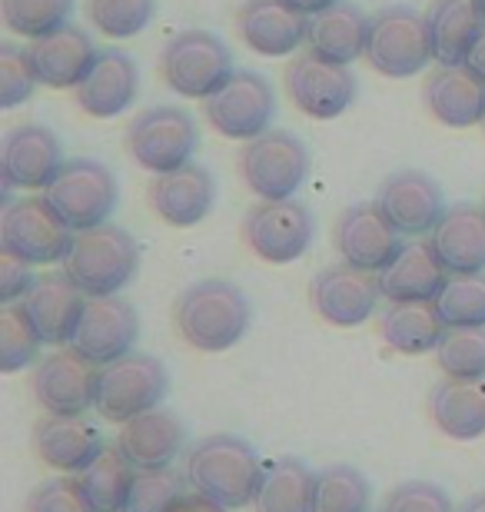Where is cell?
I'll list each match as a JSON object with an SVG mask.
<instances>
[{
	"mask_svg": "<svg viewBox=\"0 0 485 512\" xmlns=\"http://www.w3.org/2000/svg\"><path fill=\"white\" fill-rule=\"evenodd\" d=\"M180 336L200 353H226L250 330L253 310L246 293L230 280H200L173 306Z\"/></svg>",
	"mask_w": 485,
	"mask_h": 512,
	"instance_id": "cell-1",
	"label": "cell"
},
{
	"mask_svg": "<svg viewBox=\"0 0 485 512\" xmlns=\"http://www.w3.org/2000/svg\"><path fill=\"white\" fill-rule=\"evenodd\" d=\"M187 479L196 496L213 499L223 509H243L253 506L263 479V463L246 439L213 433L187 453Z\"/></svg>",
	"mask_w": 485,
	"mask_h": 512,
	"instance_id": "cell-2",
	"label": "cell"
},
{
	"mask_svg": "<svg viewBox=\"0 0 485 512\" xmlns=\"http://www.w3.org/2000/svg\"><path fill=\"white\" fill-rule=\"evenodd\" d=\"M140 270V247L117 223L77 233L64 260V273L80 286L84 296H120Z\"/></svg>",
	"mask_w": 485,
	"mask_h": 512,
	"instance_id": "cell-3",
	"label": "cell"
},
{
	"mask_svg": "<svg viewBox=\"0 0 485 512\" xmlns=\"http://www.w3.org/2000/svg\"><path fill=\"white\" fill-rule=\"evenodd\" d=\"M160 74L173 94L187 100H210L236 74L230 47L210 30H180L160 54Z\"/></svg>",
	"mask_w": 485,
	"mask_h": 512,
	"instance_id": "cell-4",
	"label": "cell"
},
{
	"mask_svg": "<svg viewBox=\"0 0 485 512\" xmlns=\"http://www.w3.org/2000/svg\"><path fill=\"white\" fill-rule=\"evenodd\" d=\"M77 233L60 220L47 197L7 200L0 213V250L30 266L64 263Z\"/></svg>",
	"mask_w": 485,
	"mask_h": 512,
	"instance_id": "cell-5",
	"label": "cell"
},
{
	"mask_svg": "<svg viewBox=\"0 0 485 512\" xmlns=\"http://www.w3.org/2000/svg\"><path fill=\"white\" fill-rule=\"evenodd\" d=\"M170 393V373L157 356L127 353L123 360L100 366L97 380V413L107 423H130L160 403Z\"/></svg>",
	"mask_w": 485,
	"mask_h": 512,
	"instance_id": "cell-6",
	"label": "cell"
},
{
	"mask_svg": "<svg viewBox=\"0 0 485 512\" xmlns=\"http://www.w3.org/2000/svg\"><path fill=\"white\" fill-rule=\"evenodd\" d=\"M366 64L389 80L416 77L432 64V37L426 14L412 7H386L369 20Z\"/></svg>",
	"mask_w": 485,
	"mask_h": 512,
	"instance_id": "cell-7",
	"label": "cell"
},
{
	"mask_svg": "<svg viewBox=\"0 0 485 512\" xmlns=\"http://www.w3.org/2000/svg\"><path fill=\"white\" fill-rule=\"evenodd\" d=\"M44 197L70 230L84 233L110 223L113 210H117L120 190H117V177L100 160L77 157L60 167L54 183L44 190Z\"/></svg>",
	"mask_w": 485,
	"mask_h": 512,
	"instance_id": "cell-8",
	"label": "cell"
},
{
	"mask_svg": "<svg viewBox=\"0 0 485 512\" xmlns=\"http://www.w3.org/2000/svg\"><path fill=\"white\" fill-rule=\"evenodd\" d=\"M196 147H200L196 120L180 107H150L127 127V153L153 177L193 163Z\"/></svg>",
	"mask_w": 485,
	"mask_h": 512,
	"instance_id": "cell-9",
	"label": "cell"
},
{
	"mask_svg": "<svg viewBox=\"0 0 485 512\" xmlns=\"http://www.w3.org/2000/svg\"><path fill=\"white\" fill-rule=\"evenodd\" d=\"M240 177L260 200H293L309 177L306 143L290 130H266L263 137L243 143Z\"/></svg>",
	"mask_w": 485,
	"mask_h": 512,
	"instance_id": "cell-10",
	"label": "cell"
},
{
	"mask_svg": "<svg viewBox=\"0 0 485 512\" xmlns=\"http://www.w3.org/2000/svg\"><path fill=\"white\" fill-rule=\"evenodd\" d=\"M203 117L220 137L250 143L270 130L276 117V94L266 77L253 70H236L220 94L203 100Z\"/></svg>",
	"mask_w": 485,
	"mask_h": 512,
	"instance_id": "cell-11",
	"label": "cell"
},
{
	"mask_svg": "<svg viewBox=\"0 0 485 512\" xmlns=\"http://www.w3.org/2000/svg\"><path fill=\"white\" fill-rule=\"evenodd\" d=\"M283 84L299 114L313 120H336L353 107L359 80L353 67L333 64V60H323L306 50L286 64Z\"/></svg>",
	"mask_w": 485,
	"mask_h": 512,
	"instance_id": "cell-12",
	"label": "cell"
},
{
	"mask_svg": "<svg viewBox=\"0 0 485 512\" xmlns=\"http://www.w3.org/2000/svg\"><path fill=\"white\" fill-rule=\"evenodd\" d=\"M243 240L263 263H293L313 243V213L299 200H260L243 220Z\"/></svg>",
	"mask_w": 485,
	"mask_h": 512,
	"instance_id": "cell-13",
	"label": "cell"
},
{
	"mask_svg": "<svg viewBox=\"0 0 485 512\" xmlns=\"http://www.w3.org/2000/svg\"><path fill=\"white\" fill-rule=\"evenodd\" d=\"M379 300H383V286H379V273L356 270L349 263L326 266L309 283V303L319 313V320L339 330H353L363 326L369 316L376 313Z\"/></svg>",
	"mask_w": 485,
	"mask_h": 512,
	"instance_id": "cell-14",
	"label": "cell"
},
{
	"mask_svg": "<svg viewBox=\"0 0 485 512\" xmlns=\"http://www.w3.org/2000/svg\"><path fill=\"white\" fill-rule=\"evenodd\" d=\"M64 150L54 130L40 124L10 127L0 143V187L10 190H47L64 167Z\"/></svg>",
	"mask_w": 485,
	"mask_h": 512,
	"instance_id": "cell-15",
	"label": "cell"
},
{
	"mask_svg": "<svg viewBox=\"0 0 485 512\" xmlns=\"http://www.w3.org/2000/svg\"><path fill=\"white\" fill-rule=\"evenodd\" d=\"M100 366L84 360L74 346H60L34 370V396L47 416H84L97 406Z\"/></svg>",
	"mask_w": 485,
	"mask_h": 512,
	"instance_id": "cell-16",
	"label": "cell"
},
{
	"mask_svg": "<svg viewBox=\"0 0 485 512\" xmlns=\"http://www.w3.org/2000/svg\"><path fill=\"white\" fill-rule=\"evenodd\" d=\"M140 336V316L130 300L123 296H94L84 306L80 326L70 346L97 366H110L133 353V343Z\"/></svg>",
	"mask_w": 485,
	"mask_h": 512,
	"instance_id": "cell-17",
	"label": "cell"
},
{
	"mask_svg": "<svg viewBox=\"0 0 485 512\" xmlns=\"http://www.w3.org/2000/svg\"><path fill=\"white\" fill-rule=\"evenodd\" d=\"M336 250L343 263L366 273H383L402 253V233L386 220L379 203H356L336 220Z\"/></svg>",
	"mask_w": 485,
	"mask_h": 512,
	"instance_id": "cell-18",
	"label": "cell"
},
{
	"mask_svg": "<svg viewBox=\"0 0 485 512\" xmlns=\"http://www.w3.org/2000/svg\"><path fill=\"white\" fill-rule=\"evenodd\" d=\"M379 210L396 227L402 237H426L439 227L446 213V197L442 187L422 170H399L379 187L376 193Z\"/></svg>",
	"mask_w": 485,
	"mask_h": 512,
	"instance_id": "cell-19",
	"label": "cell"
},
{
	"mask_svg": "<svg viewBox=\"0 0 485 512\" xmlns=\"http://www.w3.org/2000/svg\"><path fill=\"white\" fill-rule=\"evenodd\" d=\"M216 203V183L213 173L200 167V163H187V167L153 177L150 183V207L153 213L173 230H190L196 223L210 217Z\"/></svg>",
	"mask_w": 485,
	"mask_h": 512,
	"instance_id": "cell-20",
	"label": "cell"
},
{
	"mask_svg": "<svg viewBox=\"0 0 485 512\" xmlns=\"http://www.w3.org/2000/svg\"><path fill=\"white\" fill-rule=\"evenodd\" d=\"M309 17L286 0H246L236 14L243 44L260 57H293L306 44Z\"/></svg>",
	"mask_w": 485,
	"mask_h": 512,
	"instance_id": "cell-21",
	"label": "cell"
},
{
	"mask_svg": "<svg viewBox=\"0 0 485 512\" xmlns=\"http://www.w3.org/2000/svg\"><path fill=\"white\" fill-rule=\"evenodd\" d=\"M34 449L50 469L80 476L107 453V439L84 416H44L34 426Z\"/></svg>",
	"mask_w": 485,
	"mask_h": 512,
	"instance_id": "cell-22",
	"label": "cell"
},
{
	"mask_svg": "<svg viewBox=\"0 0 485 512\" xmlns=\"http://www.w3.org/2000/svg\"><path fill=\"white\" fill-rule=\"evenodd\" d=\"M140 74L130 54L123 50H103L90 74L74 87L77 107L94 120H113L127 114L137 100Z\"/></svg>",
	"mask_w": 485,
	"mask_h": 512,
	"instance_id": "cell-23",
	"label": "cell"
},
{
	"mask_svg": "<svg viewBox=\"0 0 485 512\" xmlns=\"http://www.w3.org/2000/svg\"><path fill=\"white\" fill-rule=\"evenodd\" d=\"M27 54H30V64H34L40 87L74 90L80 80L90 74V67L97 64L100 50L94 47L87 30L67 24L54 30V34L30 40Z\"/></svg>",
	"mask_w": 485,
	"mask_h": 512,
	"instance_id": "cell-24",
	"label": "cell"
},
{
	"mask_svg": "<svg viewBox=\"0 0 485 512\" xmlns=\"http://www.w3.org/2000/svg\"><path fill=\"white\" fill-rule=\"evenodd\" d=\"M87 300L90 296L80 293V286L67 273H47L34 283V290L20 306L27 310L30 323L37 326L40 340L50 346H64L74 340Z\"/></svg>",
	"mask_w": 485,
	"mask_h": 512,
	"instance_id": "cell-25",
	"label": "cell"
},
{
	"mask_svg": "<svg viewBox=\"0 0 485 512\" xmlns=\"http://www.w3.org/2000/svg\"><path fill=\"white\" fill-rule=\"evenodd\" d=\"M113 446L127 456V463L137 473H143V469H167L187 449V426L167 409H150V413L123 423Z\"/></svg>",
	"mask_w": 485,
	"mask_h": 512,
	"instance_id": "cell-26",
	"label": "cell"
},
{
	"mask_svg": "<svg viewBox=\"0 0 485 512\" xmlns=\"http://www.w3.org/2000/svg\"><path fill=\"white\" fill-rule=\"evenodd\" d=\"M422 97H426L429 114L442 127L469 130L485 120V84L466 64H436V70L426 77Z\"/></svg>",
	"mask_w": 485,
	"mask_h": 512,
	"instance_id": "cell-27",
	"label": "cell"
},
{
	"mask_svg": "<svg viewBox=\"0 0 485 512\" xmlns=\"http://www.w3.org/2000/svg\"><path fill=\"white\" fill-rule=\"evenodd\" d=\"M449 283V270L432 250L429 240H412L402 253L379 273L383 300L389 303H436L442 286Z\"/></svg>",
	"mask_w": 485,
	"mask_h": 512,
	"instance_id": "cell-28",
	"label": "cell"
},
{
	"mask_svg": "<svg viewBox=\"0 0 485 512\" xmlns=\"http://www.w3.org/2000/svg\"><path fill=\"white\" fill-rule=\"evenodd\" d=\"M429 243L449 276L485 273V207H472V203L449 207L439 227L429 233Z\"/></svg>",
	"mask_w": 485,
	"mask_h": 512,
	"instance_id": "cell-29",
	"label": "cell"
},
{
	"mask_svg": "<svg viewBox=\"0 0 485 512\" xmlns=\"http://www.w3.org/2000/svg\"><path fill=\"white\" fill-rule=\"evenodd\" d=\"M369 17L363 7L339 0L323 14H313L306 24V50L333 64L353 67L359 57H366Z\"/></svg>",
	"mask_w": 485,
	"mask_h": 512,
	"instance_id": "cell-30",
	"label": "cell"
},
{
	"mask_svg": "<svg viewBox=\"0 0 485 512\" xmlns=\"http://www.w3.org/2000/svg\"><path fill=\"white\" fill-rule=\"evenodd\" d=\"M426 20L432 37V60L442 67L466 64L472 47L485 34L482 0H436Z\"/></svg>",
	"mask_w": 485,
	"mask_h": 512,
	"instance_id": "cell-31",
	"label": "cell"
},
{
	"mask_svg": "<svg viewBox=\"0 0 485 512\" xmlns=\"http://www.w3.org/2000/svg\"><path fill=\"white\" fill-rule=\"evenodd\" d=\"M429 416L456 443H469L485 433V380L462 383L446 380L432 389L429 396Z\"/></svg>",
	"mask_w": 485,
	"mask_h": 512,
	"instance_id": "cell-32",
	"label": "cell"
},
{
	"mask_svg": "<svg viewBox=\"0 0 485 512\" xmlns=\"http://www.w3.org/2000/svg\"><path fill=\"white\" fill-rule=\"evenodd\" d=\"M446 330L449 326L436 303H389V310L379 320L383 340L402 356L436 353Z\"/></svg>",
	"mask_w": 485,
	"mask_h": 512,
	"instance_id": "cell-33",
	"label": "cell"
},
{
	"mask_svg": "<svg viewBox=\"0 0 485 512\" xmlns=\"http://www.w3.org/2000/svg\"><path fill=\"white\" fill-rule=\"evenodd\" d=\"M313 483L316 473L293 456L273 459L263 466L260 489L253 496L256 512H313Z\"/></svg>",
	"mask_w": 485,
	"mask_h": 512,
	"instance_id": "cell-34",
	"label": "cell"
},
{
	"mask_svg": "<svg viewBox=\"0 0 485 512\" xmlns=\"http://www.w3.org/2000/svg\"><path fill=\"white\" fill-rule=\"evenodd\" d=\"M77 479L90 496V503L97 506V512H120L130 496L133 479H137V469L127 463V456L117 446H107V453Z\"/></svg>",
	"mask_w": 485,
	"mask_h": 512,
	"instance_id": "cell-35",
	"label": "cell"
},
{
	"mask_svg": "<svg viewBox=\"0 0 485 512\" xmlns=\"http://www.w3.org/2000/svg\"><path fill=\"white\" fill-rule=\"evenodd\" d=\"M369 479L353 466H329L316 473L313 512H369Z\"/></svg>",
	"mask_w": 485,
	"mask_h": 512,
	"instance_id": "cell-36",
	"label": "cell"
},
{
	"mask_svg": "<svg viewBox=\"0 0 485 512\" xmlns=\"http://www.w3.org/2000/svg\"><path fill=\"white\" fill-rule=\"evenodd\" d=\"M446 380L479 383L485 380V326H456L446 330L436 350Z\"/></svg>",
	"mask_w": 485,
	"mask_h": 512,
	"instance_id": "cell-37",
	"label": "cell"
},
{
	"mask_svg": "<svg viewBox=\"0 0 485 512\" xmlns=\"http://www.w3.org/2000/svg\"><path fill=\"white\" fill-rule=\"evenodd\" d=\"M74 0H0V20L10 34L40 40L67 27Z\"/></svg>",
	"mask_w": 485,
	"mask_h": 512,
	"instance_id": "cell-38",
	"label": "cell"
},
{
	"mask_svg": "<svg viewBox=\"0 0 485 512\" xmlns=\"http://www.w3.org/2000/svg\"><path fill=\"white\" fill-rule=\"evenodd\" d=\"M187 473L167 469H143L130 486V496L120 512H173L187 499Z\"/></svg>",
	"mask_w": 485,
	"mask_h": 512,
	"instance_id": "cell-39",
	"label": "cell"
},
{
	"mask_svg": "<svg viewBox=\"0 0 485 512\" xmlns=\"http://www.w3.org/2000/svg\"><path fill=\"white\" fill-rule=\"evenodd\" d=\"M436 310L442 313L449 330L456 326H485V273L449 276L436 296Z\"/></svg>",
	"mask_w": 485,
	"mask_h": 512,
	"instance_id": "cell-40",
	"label": "cell"
},
{
	"mask_svg": "<svg viewBox=\"0 0 485 512\" xmlns=\"http://www.w3.org/2000/svg\"><path fill=\"white\" fill-rule=\"evenodd\" d=\"M40 346H44V340H40L37 326L30 323L24 306H4L0 310V373L27 370L37 360Z\"/></svg>",
	"mask_w": 485,
	"mask_h": 512,
	"instance_id": "cell-41",
	"label": "cell"
},
{
	"mask_svg": "<svg viewBox=\"0 0 485 512\" xmlns=\"http://www.w3.org/2000/svg\"><path fill=\"white\" fill-rule=\"evenodd\" d=\"M157 0H87V17L103 37L130 40L147 30Z\"/></svg>",
	"mask_w": 485,
	"mask_h": 512,
	"instance_id": "cell-42",
	"label": "cell"
},
{
	"mask_svg": "<svg viewBox=\"0 0 485 512\" xmlns=\"http://www.w3.org/2000/svg\"><path fill=\"white\" fill-rule=\"evenodd\" d=\"M40 80L30 54L17 44H0V110H14L34 97Z\"/></svg>",
	"mask_w": 485,
	"mask_h": 512,
	"instance_id": "cell-43",
	"label": "cell"
},
{
	"mask_svg": "<svg viewBox=\"0 0 485 512\" xmlns=\"http://www.w3.org/2000/svg\"><path fill=\"white\" fill-rule=\"evenodd\" d=\"M27 512H97V506L90 503V496L84 493L80 479L74 476H60L50 483L37 486L27 499Z\"/></svg>",
	"mask_w": 485,
	"mask_h": 512,
	"instance_id": "cell-44",
	"label": "cell"
},
{
	"mask_svg": "<svg viewBox=\"0 0 485 512\" xmlns=\"http://www.w3.org/2000/svg\"><path fill=\"white\" fill-rule=\"evenodd\" d=\"M383 512H456V509H452V499L446 496L442 486L426 483V479H409V483H399L386 496Z\"/></svg>",
	"mask_w": 485,
	"mask_h": 512,
	"instance_id": "cell-45",
	"label": "cell"
},
{
	"mask_svg": "<svg viewBox=\"0 0 485 512\" xmlns=\"http://www.w3.org/2000/svg\"><path fill=\"white\" fill-rule=\"evenodd\" d=\"M34 273H30V263L17 260L0 250V303L4 306H14V303H24L27 293L34 290Z\"/></svg>",
	"mask_w": 485,
	"mask_h": 512,
	"instance_id": "cell-46",
	"label": "cell"
},
{
	"mask_svg": "<svg viewBox=\"0 0 485 512\" xmlns=\"http://www.w3.org/2000/svg\"><path fill=\"white\" fill-rule=\"evenodd\" d=\"M173 512H230V509H223L220 503H213V499H203V496H187L183 503L173 509Z\"/></svg>",
	"mask_w": 485,
	"mask_h": 512,
	"instance_id": "cell-47",
	"label": "cell"
},
{
	"mask_svg": "<svg viewBox=\"0 0 485 512\" xmlns=\"http://www.w3.org/2000/svg\"><path fill=\"white\" fill-rule=\"evenodd\" d=\"M466 67L472 70V74H476L482 84H485V34L479 37V44L472 47V54L466 57Z\"/></svg>",
	"mask_w": 485,
	"mask_h": 512,
	"instance_id": "cell-48",
	"label": "cell"
},
{
	"mask_svg": "<svg viewBox=\"0 0 485 512\" xmlns=\"http://www.w3.org/2000/svg\"><path fill=\"white\" fill-rule=\"evenodd\" d=\"M290 7H296L299 14L313 17V14H323V10H329L333 4H339V0H286Z\"/></svg>",
	"mask_w": 485,
	"mask_h": 512,
	"instance_id": "cell-49",
	"label": "cell"
},
{
	"mask_svg": "<svg viewBox=\"0 0 485 512\" xmlns=\"http://www.w3.org/2000/svg\"><path fill=\"white\" fill-rule=\"evenodd\" d=\"M462 512H485V493H476L466 499V506H462Z\"/></svg>",
	"mask_w": 485,
	"mask_h": 512,
	"instance_id": "cell-50",
	"label": "cell"
},
{
	"mask_svg": "<svg viewBox=\"0 0 485 512\" xmlns=\"http://www.w3.org/2000/svg\"><path fill=\"white\" fill-rule=\"evenodd\" d=\"M482 14H485V0H482Z\"/></svg>",
	"mask_w": 485,
	"mask_h": 512,
	"instance_id": "cell-51",
	"label": "cell"
},
{
	"mask_svg": "<svg viewBox=\"0 0 485 512\" xmlns=\"http://www.w3.org/2000/svg\"><path fill=\"white\" fill-rule=\"evenodd\" d=\"M482 130H485V120H482Z\"/></svg>",
	"mask_w": 485,
	"mask_h": 512,
	"instance_id": "cell-52",
	"label": "cell"
}]
</instances>
